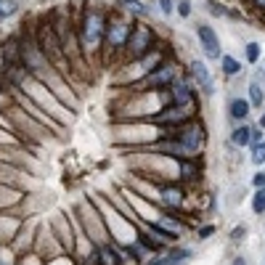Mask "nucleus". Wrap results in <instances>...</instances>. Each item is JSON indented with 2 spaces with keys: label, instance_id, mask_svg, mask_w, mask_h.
Returning <instances> with one entry per match:
<instances>
[{
  "label": "nucleus",
  "instance_id": "8",
  "mask_svg": "<svg viewBox=\"0 0 265 265\" xmlns=\"http://www.w3.org/2000/svg\"><path fill=\"white\" fill-rule=\"evenodd\" d=\"M188 77H191V83L194 88H202V93L210 96L212 93V74H210V69H207V64L202 59H194L191 66H188Z\"/></svg>",
  "mask_w": 265,
  "mask_h": 265
},
{
  "label": "nucleus",
  "instance_id": "2",
  "mask_svg": "<svg viewBox=\"0 0 265 265\" xmlns=\"http://www.w3.org/2000/svg\"><path fill=\"white\" fill-rule=\"evenodd\" d=\"M162 133L175 138V141L186 148L188 159H197L199 152H202V146H204V128H202V122H197V120L180 125V128H175V130H162Z\"/></svg>",
  "mask_w": 265,
  "mask_h": 265
},
{
  "label": "nucleus",
  "instance_id": "7",
  "mask_svg": "<svg viewBox=\"0 0 265 265\" xmlns=\"http://www.w3.org/2000/svg\"><path fill=\"white\" fill-rule=\"evenodd\" d=\"M197 37H199V45L204 48V53L210 56V59H220L223 56L220 37H217V32L210 24H197Z\"/></svg>",
  "mask_w": 265,
  "mask_h": 265
},
{
  "label": "nucleus",
  "instance_id": "9",
  "mask_svg": "<svg viewBox=\"0 0 265 265\" xmlns=\"http://www.w3.org/2000/svg\"><path fill=\"white\" fill-rule=\"evenodd\" d=\"M159 202H162L167 210H178V207L183 204V188L172 186V183H165V186L159 188Z\"/></svg>",
  "mask_w": 265,
  "mask_h": 265
},
{
  "label": "nucleus",
  "instance_id": "13",
  "mask_svg": "<svg viewBox=\"0 0 265 265\" xmlns=\"http://www.w3.org/2000/svg\"><path fill=\"white\" fill-rule=\"evenodd\" d=\"M249 135H252L249 125H239V128H234V133H231V143L244 148V146H249Z\"/></svg>",
  "mask_w": 265,
  "mask_h": 265
},
{
  "label": "nucleus",
  "instance_id": "22",
  "mask_svg": "<svg viewBox=\"0 0 265 265\" xmlns=\"http://www.w3.org/2000/svg\"><path fill=\"white\" fill-rule=\"evenodd\" d=\"M157 3H159V8H162L165 16H170L172 11H175V0H157Z\"/></svg>",
  "mask_w": 265,
  "mask_h": 265
},
{
  "label": "nucleus",
  "instance_id": "21",
  "mask_svg": "<svg viewBox=\"0 0 265 265\" xmlns=\"http://www.w3.org/2000/svg\"><path fill=\"white\" fill-rule=\"evenodd\" d=\"M0 11H3V16L16 14V3H14V0H0Z\"/></svg>",
  "mask_w": 265,
  "mask_h": 265
},
{
  "label": "nucleus",
  "instance_id": "16",
  "mask_svg": "<svg viewBox=\"0 0 265 265\" xmlns=\"http://www.w3.org/2000/svg\"><path fill=\"white\" fill-rule=\"evenodd\" d=\"M220 69H223V74L234 77L241 72V61H236L234 56H220Z\"/></svg>",
  "mask_w": 265,
  "mask_h": 265
},
{
  "label": "nucleus",
  "instance_id": "27",
  "mask_svg": "<svg viewBox=\"0 0 265 265\" xmlns=\"http://www.w3.org/2000/svg\"><path fill=\"white\" fill-rule=\"evenodd\" d=\"M210 14H217V16H225V8H223V6H215V3H210Z\"/></svg>",
  "mask_w": 265,
  "mask_h": 265
},
{
  "label": "nucleus",
  "instance_id": "6",
  "mask_svg": "<svg viewBox=\"0 0 265 265\" xmlns=\"http://www.w3.org/2000/svg\"><path fill=\"white\" fill-rule=\"evenodd\" d=\"M130 24L128 21H120V19H106V32H103V43L109 45L111 51H122L128 45L130 37Z\"/></svg>",
  "mask_w": 265,
  "mask_h": 265
},
{
  "label": "nucleus",
  "instance_id": "25",
  "mask_svg": "<svg viewBox=\"0 0 265 265\" xmlns=\"http://www.w3.org/2000/svg\"><path fill=\"white\" fill-rule=\"evenodd\" d=\"M244 234H247V228H244V225H239V228H234L231 239H234V241H241V239H244Z\"/></svg>",
  "mask_w": 265,
  "mask_h": 265
},
{
  "label": "nucleus",
  "instance_id": "30",
  "mask_svg": "<svg viewBox=\"0 0 265 265\" xmlns=\"http://www.w3.org/2000/svg\"><path fill=\"white\" fill-rule=\"evenodd\" d=\"M234 265H247V262H244V260H241V257H236V260H234Z\"/></svg>",
  "mask_w": 265,
  "mask_h": 265
},
{
  "label": "nucleus",
  "instance_id": "18",
  "mask_svg": "<svg viewBox=\"0 0 265 265\" xmlns=\"http://www.w3.org/2000/svg\"><path fill=\"white\" fill-rule=\"evenodd\" d=\"M252 165L255 167H260V165H265V141L262 143H257V146H252Z\"/></svg>",
  "mask_w": 265,
  "mask_h": 265
},
{
  "label": "nucleus",
  "instance_id": "26",
  "mask_svg": "<svg viewBox=\"0 0 265 265\" xmlns=\"http://www.w3.org/2000/svg\"><path fill=\"white\" fill-rule=\"evenodd\" d=\"M215 234V228L212 225H204V228H199V239H207V236H212Z\"/></svg>",
  "mask_w": 265,
  "mask_h": 265
},
{
  "label": "nucleus",
  "instance_id": "32",
  "mask_svg": "<svg viewBox=\"0 0 265 265\" xmlns=\"http://www.w3.org/2000/svg\"><path fill=\"white\" fill-rule=\"evenodd\" d=\"M0 101H6V98H3V96H0Z\"/></svg>",
  "mask_w": 265,
  "mask_h": 265
},
{
  "label": "nucleus",
  "instance_id": "24",
  "mask_svg": "<svg viewBox=\"0 0 265 265\" xmlns=\"http://www.w3.org/2000/svg\"><path fill=\"white\" fill-rule=\"evenodd\" d=\"M252 186L255 188H265V170H260L255 178H252Z\"/></svg>",
  "mask_w": 265,
  "mask_h": 265
},
{
  "label": "nucleus",
  "instance_id": "1",
  "mask_svg": "<svg viewBox=\"0 0 265 265\" xmlns=\"http://www.w3.org/2000/svg\"><path fill=\"white\" fill-rule=\"evenodd\" d=\"M103 32H106V16L98 8H88L80 24V43L83 51H98V45L103 43Z\"/></svg>",
  "mask_w": 265,
  "mask_h": 265
},
{
  "label": "nucleus",
  "instance_id": "29",
  "mask_svg": "<svg viewBox=\"0 0 265 265\" xmlns=\"http://www.w3.org/2000/svg\"><path fill=\"white\" fill-rule=\"evenodd\" d=\"M257 128H262V130H265V114L260 117V125H257Z\"/></svg>",
  "mask_w": 265,
  "mask_h": 265
},
{
  "label": "nucleus",
  "instance_id": "14",
  "mask_svg": "<svg viewBox=\"0 0 265 265\" xmlns=\"http://www.w3.org/2000/svg\"><path fill=\"white\" fill-rule=\"evenodd\" d=\"M249 106H262L265 103V90H262V85L257 83V80H252L249 83Z\"/></svg>",
  "mask_w": 265,
  "mask_h": 265
},
{
  "label": "nucleus",
  "instance_id": "28",
  "mask_svg": "<svg viewBox=\"0 0 265 265\" xmlns=\"http://www.w3.org/2000/svg\"><path fill=\"white\" fill-rule=\"evenodd\" d=\"M255 6H257V8H262V11H265V0H255Z\"/></svg>",
  "mask_w": 265,
  "mask_h": 265
},
{
  "label": "nucleus",
  "instance_id": "4",
  "mask_svg": "<svg viewBox=\"0 0 265 265\" xmlns=\"http://www.w3.org/2000/svg\"><path fill=\"white\" fill-rule=\"evenodd\" d=\"M178 77H180L178 64H159V66H154L152 72L143 77L141 88L143 90H152V93H165V90L172 88V83H175Z\"/></svg>",
  "mask_w": 265,
  "mask_h": 265
},
{
  "label": "nucleus",
  "instance_id": "20",
  "mask_svg": "<svg viewBox=\"0 0 265 265\" xmlns=\"http://www.w3.org/2000/svg\"><path fill=\"white\" fill-rule=\"evenodd\" d=\"M175 11H178V16H183V19H188L191 16V0H175Z\"/></svg>",
  "mask_w": 265,
  "mask_h": 265
},
{
  "label": "nucleus",
  "instance_id": "5",
  "mask_svg": "<svg viewBox=\"0 0 265 265\" xmlns=\"http://www.w3.org/2000/svg\"><path fill=\"white\" fill-rule=\"evenodd\" d=\"M167 106H197V88L186 77H178L167 90Z\"/></svg>",
  "mask_w": 265,
  "mask_h": 265
},
{
  "label": "nucleus",
  "instance_id": "3",
  "mask_svg": "<svg viewBox=\"0 0 265 265\" xmlns=\"http://www.w3.org/2000/svg\"><path fill=\"white\" fill-rule=\"evenodd\" d=\"M154 43H157V37H154V29L152 27H146V24H133V29H130V37H128V59L130 61H141L143 56H148L154 51Z\"/></svg>",
  "mask_w": 265,
  "mask_h": 265
},
{
  "label": "nucleus",
  "instance_id": "10",
  "mask_svg": "<svg viewBox=\"0 0 265 265\" xmlns=\"http://www.w3.org/2000/svg\"><path fill=\"white\" fill-rule=\"evenodd\" d=\"M96 257L101 265H122V255L117 247H109V244H98L96 249Z\"/></svg>",
  "mask_w": 265,
  "mask_h": 265
},
{
  "label": "nucleus",
  "instance_id": "15",
  "mask_svg": "<svg viewBox=\"0 0 265 265\" xmlns=\"http://www.w3.org/2000/svg\"><path fill=\"white\" fill-rule=\"evenodd\" d=\"M117 6L122 11H128V14H133V16H146V6L141 0H117Z\"/></svg>",
  "mask_w": 265,
  "mask_h": 265
},
{
  "label": "nucleus",
  "instance_id": "31",
  "mask_svg": "<svg viewBox=\"0 0 265 265\" xmlns=\"http://www.w3.org/2000/svg\"><path fill=\"white\" fill-rule=\"evenodd\" d=\"M0 19H3V11H0Z\"/></svg>",
  "mask_w": 265,
  "mask_h": 265
},
{
  "label": "nucleus",
  "instance_id": "12",
  "mask_svg": "<svg viewBox=\"0 0 265 265\" xmlns=\"http://www.w3.org/2000/svg\"><path fill=\"white\" fill-rule=\"evenodd\" d=\"M249 101L247 98H231V103H228V114H231L234 122H244L249 117Z\"/></svg>",
  "mask_w": 265,
  "mask_h": 265
},
{
  "label": "nucleus",
  "instance_id": "17",
  "mask_svg": "<svg viewBox=\"0 0 265 265\" xmlns=\"http://www.w3.org/2000/svg\"><path fill=\"white\" fill-rule=\"evenodd\" d=\"M244 56H247V61H249V64H257V61H260V56H262V45H260V43H249V45H247V51H244Z\"/></svg>",
  "mask_w": 265,
  "mask_h": 265
},
{
  "label": "nucleus",
  "instance_id": "19",
  "mask_svg": "<svg viewBox=\"0 0 265 265\" xmlns=\"http://www.w3.org/2000/svg\"><path fill=\"white\" fill-rule=\"evenodd\" d=\"M252 210H255L257 215L265 212V188H257L255 197H252Z\"/></svg>",
  "mask_w": 265,
  "mask_h": 265
},
{
  "label": "nucleus",
  "instance_id": "11",
  "mask_svg": "<svg viewBox=\"0 0 265 265\" xmlns=\"http://www.w3.org/2000/svg\"><path fill=\"white\" fill-rule=\"evenodd\" d=\"M188 257H191V249H172L165 257H157V260L146 262V265H183Z\"/></svg>",
  "mask_w": 265,
  "mask_h": 265
},
{
  "label": "nucleus",
  "instance_id": "23",
  "mask_svg": "<svg viewBox=\"0 0 265 265\" xmlns=\"http://www.w3.org/2000/svg\"><path fill=\"white\" fill-rule=\"evenodd\" d=\"M265 138H262V128H252V135H249V146H257L262 143Z\"/></svg>",
  "mask_w": 265,
  "mask_h": 265
}]
</instances>
